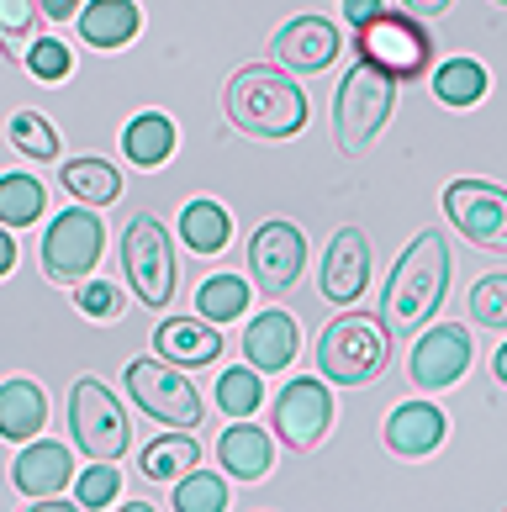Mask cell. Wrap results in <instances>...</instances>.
Listing matches in <instances>:
<instances>
[{
	"label": "cell",
	"instance_id": "f546056e",
	"mask_svg": "<svg viewBox=\"0 0 507 512\" xmlns=\"http://www.w3.org/2000/svg\"><path fill=\"white\" fill-rule=\"evenodd\" d=\"M196 312H201L206 322H233V317H243V312H249V280H238V275L201 280Z\"/></svg>",
	"mask_w": 507,
	"mask_h": 512
},
{
	"label": "cell",
	"instance_id": "4dcf8cb0",
	"mask_svg": "<svg viewBox=\"0 0 507 512\" xmlns=\"http://www.w3.org/2000/svg\"><path fill=\"white\" fill-rule=\"evenodd\" d=\"M259 402H265V381H259L254 365H233L217 375V412L228 417H254Z\"/></svg>",
	"mask_w": 507,
	"mask_h": 512
},
{
	"label": "cell",
	"instance_id": "ffe728a7",
	"mask_svg": "<svg viewBox=\"0 0 507 512\" xmlns=\"http://www.w3.org/2000/svg\"><path fill=\"white\" fill-rule=\"evenodd\" d=\"M217 460H222V470H228V476H238V481H265L270 465H275L270 433L254 428L249 417H233V423L222 428V439H217Z\"/></svg>",
	"mask_w": 507,
	"mask_h": 512
},
{
	"label": "cell",
	"instance_id": "1f68e13d",
	"mask_svg": "<svg viewBox=\"0 0 507 512\" xmlns=\"http://www.w3.org/2000/svg\"><path fill=\"white\" fill-rule=\"evenodd\" d=\"M175 512H222L228 507V481L212 476V470H185L175 481V497H169Z\"/></svg>",
	"mask_w": 507,
	"mask_h": 512
},
{
	"label": "cell",
	"instance_id": "484cf974",
	"mask_svg": "<svg viewBox=\"0 0 507 512\" xmlns=\"http://www.w3.org/2000/svg\"><path fill=\"white\" fill-rule=\"evenodd\" d=\"M43 212H48L43 180L27 175V169H6V175H0V222L6 227H32Z\"/></svg>",
	"mask_w": 507,
	"mask_h": 512
},
{
	"label": "cell",
	"instance_id": "6da1fadb",
	"mask_svg": "<svg viewBox=\"0 0 507 512\" xmlns=\"http://www.w3.org/2000/svg\"><path fill=\"white\" fill-rule=\"evenodd\" d=\"M449 270H455L449 238L439 233V227H423V233L402 249V259L391 264V280L381 291V328L391 338H412V333H418L423 322L444 307Z\"/></svg>",
	"mask_w": 507,
	"mask_h": 512
},
{
	"label": "cell",
	"instance_id": "52a82bcc",
	"mask_svg": "<svg viewBox=\"0 0 507 512\" xmlns=\"http://www.w3.org/2000/svg\"><path fill=\"white\" fill-rule=\"evenodd\" d=\"M69 433L85 460H122L127 444H133V423H127L122 402L96 375H80L69 386Z\"/></svg>",
	"mask_w": 507,
	"mask_h": 512
},
{
	"label": "cell",
	"instance_id": "9a60e30c",
	"mask_svg": "<svg viewBox=\"0 0 507 512\" xmlns=\"http://www.w3.org/2000/svg\"><path fill=\"white\" fill-rule=\"evenodd\" d=\"M270 48H275L280 69H291V74H317V69H328L338 53H344V32H338L328 16H291V22L275 32Z\"/></svg>",
	"mask_w": 507,
	"mask_h": 512
},
{
	"label": "cell",
	"instance_id": "83f0119b",
	"mask_svg": "<svg viewBox=\"0 0 507 512\" xmlns=\"http://www.w3.org/2000/svg\"><path fill=\"white\" fill-rule=\"evenodd\" d=\"M6 138H11L16 154L32 159V164H53V159H59V127H53L43 111H16L11 127H6Z\"/></svg>",
	"mask_w": 507,
	"mask_h": 512
},
{
	"label": "cell",
	"instance_id": "8d00e7d4",
	"mask_svg": "<svg viewBox=\"0 0 507 512\" xmlns=\"http://www.w3.org/2000/svg\"><path fill=\"white\" fill-rule=\"evenodd\" d=\"M74 307H80L85 317H117L122 312V291L117 286H111V280H85V286L80 291H74Z\"/></svg>",
	"mask_w": 507,
	"mask_h": 512
},
{
	"label": "cell",
	"instance_id": "2e32d148",
	"mask_svg": "<svg viewBox=\"0 0 507 512\" xmlns=\"http://www.w3.org/2000/svg\"><path fill=\"white\" fill-rule=\"evenodd\" d=\"M296 349H302V322H296L291 312H259L249 317V333H243V365H254L259 375H280L291 370Z\"/></svg>",
	"mask_w": 507,
	"mask_h": 512
},
{
	"label": "cell",
	"instance_id": "f35d334b",
	"mask_svg": "<svg viewBox=\"0 0 507 512\" xmlns=\"http://www.w3.org/2000/svg\"><path fill=\"white\" fill-rule=\"evenodd\" d=\"M375 11H381V0H344V16H349L354 27H365Z\"/></svg>",
	"mask_w": 507,
	"mask_h": 512
},
{
	"label": "cell",
	"instance_id": "d6986e66",
	"mask_svg": "<svg viewBox=\"0 0 507 512\" xmlns=\"http://www.w3.org/2000/svg\"><path fill=\"white\" fill-rule=\"evenodd\" d=\"M154 354L169 365H212L222 354V333L206 317H164L154 328Z\"/></svg>",
	"mask_w": 507,
	"mask_h": 512
},
{
	"label": "cell",
	"instance_id": "ab89813d",
	"mask_svg": "<svg viewBox=\"0 0 507 512\" xmlns=\"http://www.w3.org/2000/svg\"><path fill=\"white\" fill-rule=\"evenodd\" d=\"M16 270V243H11V227L0 222V280H6Z\"/></svg>",
	"mask_w": 507,
	"mask_h": 512
},
{
	"label": "cell",
	"instance_id": "7bdbcfd3",
	"mask_svg": "<svg viewBox=\"0 0 507 512\" xmlns=\"http://www.w3.org/2000/svg\"><path fill=\"white\" fill-rule=\"evenodd\" d=\"M497 6H507V0H497Z\"/></svg>",
	"mask_w": 507,
	"mask_h": 512
},
{
	"label": "cell",
	"instance_id": "f1b7e54d",
	"mask_svg": "<svg viewBox=\"0 0 507 512\" xmlns=\"http://www.w3.org/2000/svg\"><path fill=\"white\" fill-rule=\"evenodd\" d=\"M434 96L444 101V106H476L481 96H486V69L476 64V59H449V64H439L434 69Z\"/></svg>",
	"mask_w": 507,
	"mask_h": 512
},
{
	"label": "cell",
	"instance_id": "7402d4cb",
	"mask_svg": "<svg viewBox=\"0 0 507 512\" xmlns=\"http://www.w3.org/2000/svg\"><path fill=\"white\" fill-rule=\"evenodd\" d=\"M48 423V396L37 381L27 375H11V381H0V439H37Z\"/></svg>",
	"mask_w": 507,
	"mask_h": 512
},
{
	"label": "cell",
	"instance_id": "836d02e7",
	"mask_svg": "<svg viewBox=\"0 0 507 512\" xmlns=\"http://www.w3.org/2000/svg\"><path fill=\"white\" fill-rule=\"evenodd\" d=\"M22 64H27V69H32L43 85H59V80H69V69H74V53H69V43H64V37H37V43H27Z\"/></svg>",
	"mask_w": 507,
	"mask_h": 512
},
{
	"label": "cell",
	"instance_id": "44dd1931",
	"mask_svg": "<svg viewBox=\"0 0 507 512\" xmlns=\"http://www.w3.org/2000/svg\"><path fill=\"white\" fill-rule=\"evenodd\" d=\"M143 27V11H138V0H85L80 6V37L90 48H127L138 37Z\"/></svg>",
	"mask_w": 507,
	"mask_h": 512
},
{
	"label": "cell",
	"instance_id": "7c38bea8",
	"mask_svg": "<svg viewBox=\"0 0 507 512\" xmlns=\"http://www.w3.org/2000/svg\"><path fill=\"white\" fill-rule=\"evenodd\" d=\"M471 333L460 322H439V328H418L412 333V354H407V375L418 391H444L471 370Z\"/></svg>",
	"mask_w": 507,
	"mask_h": 512
},
{
	"label": "cell",
	"instance_id": "603a6c76",
	"mask_svg": "<svg viewBox=\"0 0 507 512\" xmlns=\"http://www.w3.org/2000/svg\"><path fill=\"white\" fill-rule=\"evenodd\" d=\"M175 122L164 117V111H138L133 122L122 127V154L127 164H138V169H159L169 154H175Z\"/></svg>",
	"mask_w": 507,
	"mask_h": 512
},
{
	"label": "cell",
	"instance_id": "8fae6325",
	"mask_svg": "<svg viewBox=\"0 0 507 512\" xmlns=\"http://www.w3.org/2000/svg\"><path fill=\"white\" fill-rule=\"evenodd\" d=\"M307 270V233L296 222H265L249 238V275L265 296H286Z\"/></svg>",
	"mask_w": 507,
	"mask_h": 512
},
{
	"label": "cell",
	"instance_id": "4316f807",
	"mask_svg": "<svg viewBox=\"0 0 507 512\" xmlns=\"http://www.w3.org/2000/svg\"><path fill=\"white\" fill-rule=\"evenodd\" d=\"M201 465V444L191 439V433H164V439H154L143 449V481H180L185 470Z\"/></svg>",
	"mask_w": 507,
	"mask_h": 512
},
{
	"label": "cell",
	"instance_id": "d6a6232c",
	"mask_svg": "<svg viewBox=\"0 0 507 512\" xmlns=\"http://www.w3.org/2000/svg\"><path fill=\"white\" fill-rule=\"evenodd\" d=\"M37 27V0H0V53L22 59Z\"/></svg>",
	"mask_w": 507,
	"mask_h": 512
},
{
	"label": "cell",
	"instance_id": "277c9868",
	"mask_svg": "<svg viewBox=\"0 0 507 512\" xmlns=\"http://www.w3.org/2000/svg\"><path fill=\"white\" fill-rule=\"evenodd\" d=\"M391 365V333L381 328V317L349 312L323 328L317 338V370L333 386H370L381 381Z\"/></svg>",
	"mask_w": 507,
	"mask_h": 512
},
{
	"label": "cell",
	"instance_id": "e0dca14e",
	"mask_svg": "<svg viewBox=\"0 0 507 512\" xmlns=\"http://www.w3.org/2000/svg\"><path fill=\"white\" fill-rule=\"evenodd\" d=\"M11 481H16V491H22L27 502L59 497V491L74 481V460H69L64 444H53V439H43V433H37V439H27V449L16 454Z\"/></svg>",
	"mask_w": 507,
	"mask_h": 512
},
{
	"label": "cell",
	"instance_id": "cb8c5ba5",
	"mask_svg": "<svg viewBox=\"0 0 507 512\" xmlns=\"http://www.w3.org/2000/svg\"><path fill=\"white\" fill-rule=\"evenodd\" d=\"M180 238H185V249H191V254H206V259L222 254V249H228V238H233V217H228V206L196 196V201L180 212Z\"/></svg>",
	"mask_w": 507,
	"mask_h": 512
},
{
	"label": "cell",
	"instance_id": "ba28073f",
	"mask_svg": "<svg viewBox=\"0 0 507 512\" xmlns=\"http://www.w3.org/2000/svg\"><path fill=\"white\" fill-rule=\"evenodd\" d=\"M127 391H133V402L164 428H196L206 417L201 391L180 375V365H169V359H159V354L127 365Z\"/></svg>",
	"mask_w": 507,
	"mask_h": 512
},
{
	"label": "cell",
	"instance_id": "9c48e42d",
	"mask_svg": "<svg viewBox=\"0 0 507 512\" xmlns=\"http://www.w3.org/2000/svg\"><path fill=\"white\" fill-rule=\"evenodd\" d=\"M101 249H106V227L96 217V206L59 212L43 233V275L59 280V286H80V280L96 270Z\"/></svg>",
	"mask_w": 507,
	"mask_h": 512
},
{
	"label": "cell",
	"instance_id": "d590c367",
	"mask_svg": "<svg viewBox=\"0 0 507 512\" xmlns=\"http://www.w3.org/2000/svg\"><path fill=\"white\" fill-rule=\"evenodd\" d=\"M117 497H122L117 460H90V470H80V502L74 507H111Z\"/></svg>",
	"mask_w": 507,
	"mask_h": 512
},
{
	"label": "cell",
	"instance_id": "b9f144b4",
	"mask_svg": "<svg viewBox=\"0 0 507 512\" xmlns=\"http://www.w3.org/2000/svg\"><path fill=\"white\" fill-rule=\"evenodd\" d=\"M492 375L507 386V344H502V349H497V359H492Z\"/></svg>",
	"mask_w": 507,
	"mask_h": 512
},
{
	"label": "cell",
	"instance_id": "ac0fdd59",
	"mask_svg": "<svg viewBox=\"0 0 507 512\" xmlns=\"http://www.w3.org/2000/svg\"><path fill=\"white\" fill-rule=\"evenodd\" d=\"M444 412L434 402H402V407H391L386 417V449L391 454H402V460H423V454H434L444 444Z\"/></svg>",
	"mask_w": 507,
	"mask_h": 512
},
{
	"label": "cell",
	"instance_id": "60d3db41",
	"mask_svg": "<svg viewBox=\"0 0 507 512\" xmlns=\"http://www.w3.org/2000/svg\"><path fill=\"white\" fill-rule=\"evenodd\" d=\"M402 6H407L412 16H423V22H428V16H444L449 6H455V0H402Z\"/></svg>",
	"mask_w": 507,
	"mask_h": 512
},
{
	"label": "cell",
	"instance_id": "5b68a950",
	"mask_svg": "<svg viewBox=\"0 0 507 512\" xmlns=\"http://www.w3.org/2000/svg\"><path fill=\"white\" fill-rule=\"evenodd\" d=\"M360 59L375 64L381 74H391V80H418V74L428 69V59H434V37H428L423 16L412 11H375L370 22L360 27Z\"/></svg>",
	"mask_w": 507,
	"mask_h": 512
},
{
	"label": "cell",
	"instance_id": "d4e9b609",
	"mask_svg": "<svg viewBox=\"0 0 507 512\" xmlns=\"http://www.w3.org/2000/svg\"><path fill=\"white\" fill-rule=\"evenodd\" d=\"M59 180H64V191L80 201V206H111V201L122 196V169L106 164V159H96V154L69 159Z\"/></svg>",
	"mask_w": 507,
	"mask_h": 512
},
{
	"label": "cell",
	"instance_id": "3957f363",
	"mask_svg": "<svg viewBox=\"0 0 507 512\" xmlns=\"http://www.w3.org/2000/svg\"><path fill=\"white\" fill-rule=\"evenodd\" d=\"M391 106H397V80L360 59L333 90V148L344 159H360L391 122Z\"/></svg>",
	"mask_w": 507,
	"mask_h": 512
},
{
	"label": "cell",
	"instance_id": "7a4b0ae2",
	"mask_svg": "<svg viewBox=\"0 0 507 512\" xmlns=\"http://www.w3.org/2000/svg\"><path fill=\"white\" fill-rule=\"evenodd\" d=\"M222 111L238 132L249 138H296L307 127V90L291 80V69L275 64H243L228 90H222Z\"/></svg>",
	"mask_w": 507,
	"mask_h": 512
},
{
	"label": "cell",
	"instance_id": "30bf717a",
	"mask_svg": "<svg viewBox=\"0 0 507 512\" xmlns=\"http://www.w3.org/2000/svg\"><path fill=\"white\" fill-rule=\"evenodd\" d=\"M444 217L460 227L465 243L481 254H507V191L492 180H455L444 185Z\"/></svg>",
	"mask_w": 507,
	"mask_h": 512
},
{
	"label": "cell",
	"instance_id": "74e56055",
	"mask_svg": "<svg viewBox=\"0 0 507 512\" xmlns=\"http://www.w3.org/2000/svg\"><path fill=\"white\" fill-rule=\"evenodd\" d=\"M37 11H43L48 22H74V16H80V0H37Z\"/></svg>",
	"mask_w": 507,
	"mask_h": 512
},
{
	"label": "cell",
	"instance_id": "e575fe53",
	"mask_svg": "<svg viewBox=\"0 0 507 512\" xmlns=\"http://www.w3.org/2000/svg\"><path fill=\"white\" fill-rule=\"evenodd\" d=\"M471 317L481 328H507V270L502 275H481L471 286Z\"/></svg>",
	"mask_w": 507,
	"mask_h": 512
},
{
	"label": "cell",
	"instance_id": "5bb4252c",
	"mask_svg": "<svg viewBox=\"0 0 507 512\" xmlns=\"http://www.w3.org/2000/svg\"><path fill=\"white\" fill-rule=\"evenodd\" d=\"M317 291H323L328 307H354V301L370 291V238H365V227H338L328 238Z\"/></svg>",
	"mask_w": 507,
	"mask_h": 512
},
{
	"label": "cell",
	"instance_id": "8992f818",
	"mask_svg": "<svg viewBox=\"0 0 507 512\" xmlns=\"http://www.w3.org/2000/svg\"><path fill=\"white\" fill-rule=\"evenodd\" d=\"M122 275H127V286H133V296L143 301V307H169V296H175V286H180V270H175V243H169L159 217L138 212L133 222H127Z\"/></svg>",
	"mask_w": 507,
	"mask_h": 512
},
{
	"label": "cell",
	"instance_id": "4fadbf2b",
	"mask_svg": "<svg viewBox=\"0 0 507 512\" xmlns=\"http://www.w3.org/2000/svg\"><path fill=\"white\" fill-rule=\"evenodd\" d=\"M333 428V396L323 381H286L275 396V433L291 454H312Z\"/></svg>",
	"mask_w": 507,
	"mask_h": 512
}]
</instances>
